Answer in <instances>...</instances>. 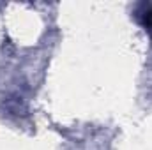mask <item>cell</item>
Instances as JSON below:
<instances>
[{"instance_id": "6da1fadb", "label": "cell", "mask_w": 152, "mask_h": 150, "mask_svg": "<svg viewBox=\"0 0 152 150\" xmlns=\"http://www.w3.org/2000/svg\"><path fill=\"white\" fill-rule=\"evenodd\" d=\"M133 16L147 32H152V4L151 2H140L134 7Z\"/></svg>"}]
</instances>
